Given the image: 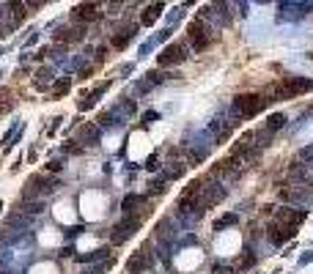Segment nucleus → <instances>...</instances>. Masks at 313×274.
Masks as SVG:
<instances>
[{"instance_id": "1", "label": "nucleus", "mask_w": 313, "mask_h": 274, "mask_svg": "<svg viewBox=\"0 0 313 274\" xmlns=\"http://www.w3.org/2000/svg\"><path fill=\"white\" fill-rule=\"evenodd\" d=\"M266 101L269 99H264L261 93H239L231 101V110H234L237 118H253V115H258L266 107Z\"/></svg>"}, {"instance_id": "2", "label": "nucleus", "mask_w": 313, "mask_h": 274, "mask_svg": "<svg viewBox=\"0 0 313 274\" xmlns=\"http://www.w3.org/2000/svg\"><path fill=\"white\" fill-rule=\"evenodd\" d=\"M313 88V80H305V77H286L283 83L272 85V93L278 101H286V99H297V96L308 93Z\"/></svg>"}, {"instance_id": "3", "label": "nucleus", "mask_w": 313, "mask_h": 274, "mask_svg": "<svg viewBox=\"0 0 313 274\" xmlns=\"http://www.w3.org/2000/svg\"><path fill=\"white\" fill-rule=\"evenodd\" d=\"M187 42H189V49L203 52V49L212 44V28H209L203 19H192V22L187 25Z\"/></svg>"}, {"instance_id": "4", "label": "nucleus", "mask_w": 313, "mask_h": 274, "mask_svg": "<svg viewBox=\"0 0 313 274\" xmlns=\"http://www.w3.org/2000/svg\"><path fill=\"white\" fill-rule=\"evenodd\" d=\"M140 222H143V220H140L137 214L124 217L121 222H116V225H113V230H110V241H113V244H126V241H129V238L137 233Z\"/></svg>"}, {"instance_id": "5", "label": "nucleus", "mask_w": 313, "mask_h": 274, "mask_svg": "<svg viewBox=\"0 0 313 274\" xmlns=\"http://www.w3.org/2000/svg\"><path fill=\"white\" fill-rule=\"evenodd\" d=\"M187 58H189V47H187V42H176V44H168V47L162 49L160 55H157V63H160L162 69H168V66H179V63H184Z\"/></svg>"}, {"instance_id": "6", "label": "nucleus", "mask_w": 313, "mask_h": 274, "mask_svg": "<svg viewBox=\"0 0 313 274\" xmlns=\"http://www.w3.org/2000/svg\"><path fill=\"white\" fill-rule=\"evenodd\" d=\"M61 186L58 179H47V176H30L28 181H25V189L22 195L25 197H36V195H50V192H55Z\"/></svg>"}, {"instance_id": "7", "label": "nucleus", "mask_w": 313, "mask_h": 274, "mask_svg": "<svg viewBox=\"0 0 313 274\" xmlns=\"http://www.w3.org/2000/svg\"><path fill=\"white\" fill-rule=\"evenodd\" d=\"M280 197L294 203V209H305L313 203V184L308 186H280Z\"/></svg>"}, {"instance_id": "8", "label": "nucleus", "mask_w": 313, "mask_h": 274, "mask_svg": "<svg viewBox=\"0 0 313 274\" xmlns=\"http://www.w3.org/2000/svg\"><path fill=\"white\" fill-rule=\"evenodd\" d=\"M308 220V209H294V206H289V209H278L275 211V222L283 228H300L302 222Z\"/></svg>"}, {"instance_id": "9", "label": "nucleus", "mask_w": 313, "mask_h": 274, "mask_svg": "<svg viewBox=\"0 0 313 274\" xmlns=\"http://www.w3.org/2000/svg\"><path fill=\"white\" fill-rule=\"evenodd\" d=\"M148 269H151V250L148 247H140L126 258V274H143Z\"/></svg>"}, {"instance_id": "10", "label": "nucleus", "mask_w": 313, "mask_h": 274, "mask_svg": "<svg viewBox=\"0 0 313 274\" xmlns=\"http://www.w3.org/2000/svg\"><path fill=\"white\" fill-rule=\"evenodd\" d=\"M99 17H102V6H99V3H77V6L71 8V19L80 22V25L96 22Z\"/></svg>"}, {"instance_id": "11", "label": "nucleus", "mask_w": 313, "mask_h": 274, "mask_svg": "<svg viewBox=\"0 0 313 274\" xmlns=\"http://www.w3.org/2000/svg\"><path fill=\"white\" fill-rule=\"evenodd\" d=\"M313 11V3H280V19H305Z\"/></svg>"}, {"instance_id": "12", "label": "nucleus", "mask_w": 313, "mask_h": 274, "mask_svg": "<svg viewBox=\"0 0 313 274\" xmlns=\"http://www.w3.org/2000/svg\"><path fill=\"white\" fill-rule=\"evenodd\" d=\"M83 39H85V28L83 25H77V28H63V30L55 33V44H58V49H63L66 44H71V42H83Z\"/></svg>"}, {"instance_id": "13", "label": "nucleus", "mask_w": 313, "mask_h": 274, "mask_svg": "<svg viewBox=\"0 0 313 274\" xmlns=\"http://www.w3.org/2000/svg\"><path fill=\"white\" fill-rule=\"evenodd\" d=\"M234 129H237V121H225V118L212 121V132H214V140H217V143H225Z\"/></svg>"}, {"instance_id": "14", "label": "nucleus", "mask_w": 313, "mask_h": 274, "mask_svg": "<svg viewBox=\"0 0 313 274\" xmlns=\"http://www.w3.org/2000/svg\"><path fill=\"white\" fill-rule=\"evenodd\" d=\"M294 228H283V225H278V222H275V225H269V241L275 247H280V244H286V241H291V238H294Z\"/></svg>"}, {"instance_id": "15", "label": "nucleus", "mask_w": 313, "mask_h": 274, "mask_svg": "<svg viewBox=\"0 0 313 274\" xmlns=\"http://www.w3.org/2000/svg\"><path fill=\"white\" fill-rule=\"evenodd\" d=\"M162 8H165L162 3H151V6L143 8V14H140V25H143V28H151V25L157 22V19H160Z\"/></svg>"}, {"instance_id": "16", "label": "nucleus", "mask_w": 313, "mask_h": 274, "mask_svg": "<svg viewBox=\"0 0 313 274\" xmlns=\"http://www.w3.org/2000/svg\"><path fill=\"white\" fill-rule=\"evenodd\" d=\"M135 206H143V209H146V197L143 195H126L124 203H121V211H124L126 217H132L135 214Z\"/></svg>"}, {"instance_id": "17", "label": "nucleus", "mask_w": 313, "mask_h": 274, "mask_svg": "<svg viewBox=\"0 0 313 274\" xmlns=\"http://www.w3.org/2000/svg\"><path fill=\"white\" fill-rule=\"evenodd\" d=\"M80 140L88 145H96V140H99V124H83V129H80Z\"/></svg>"}, {"instance_id": "18", "label": "nucleus", "mask_w": 313, "mask_h": 274, "mask_svg": "<svg viewBox=\"0 0 313 274\" xmlns=\"http://www.w3.org/2000/svg\"><path fill=\"white\" fill-rule=\"evenodd\" d=\"M283 126H286V115L283 113H272L269 118H266V126H264V129L269 132V135H275V132H280Z\"/></svg>"}, {"instance_id": "19", "label": "nucleus", "mask_w": 313, "mask_h": 274, "mask_svg": "<svg viewBox=\"0 0 313 274\" xmlns=\"http://www.w3.org/2000/svg\"><path fill=\"white\" fill-rule=\"evenodd\" d=\"M184 167H189V165H184V162H171V165H165V173H162V179H165V181L182 179V176H184Z\"/></svg>"}, {"instance_id": "20", "label": "nucleus", "mask_w": 313, "mask_h": 274, "mask_svg": "<svg viewBox=\"0 0 313 274\" xmlns=\"http://www.w3.org/2000/svg\"><path fill=\"white\" fill-rule=\"evenodd\" d=\"M107 88H110V83H102L96 91H91V93H88V99H85V101H80V110H91V107L96 104V99H99V96L105 93Z\"/></svg>"}, {"instance_id": "21", "label": "nucleus", "mask_w": 313, "mask_h": 274, "mask_svg": "<svg viewBox=\"0 0 313 274\" xmlns=\"http://www.w3.org/2000/svg\"><path fill=\"white\" fill-rule=\"evenodd\" d=\"M135 30H137V28H126L124 33H121V30H119V33L113 36V47H116V49H124L126 44H129V39L135 36Z\"/></svg>"}, {"instance_id": "22", "label": "nucleus", "mask_w": 313, "mask_h": 274, "mask_svg": "<svg viewBox=\"0 0 313 274\" xmlns=\"http://www.w3.org/2000/svg\"><path fill=\"white\" fill-rule=\"evenodd\" d=\"M69 91H71V80L69 77H61L58 83L53 85V99H63Z\"/></svg>"}, {"instance_id": "23", "label": "nucleus", "mask_w": 313, "mask_h": 274, "mask_svg": "<svg viewBox=\"0 0 313 274\" xmlns=\"http://www.w3.org/2000/svg\"><path fill=\"white\" fill-rule=\"evenodd\" d=\"M237 222H239V217L237 214H231V211H228V214H223V217H220V220H214V230H225V228H231V225H237Z\"/></svg>"}, {"instance_id": "24", "label": "nucleus", "mask_w": 313, "mask_h": 274, "mask_svg": "<svg viewBox=\"0 0 313 274\" xmlns=\"http://www.w3.org/2000/svg\"><path fill=\"white\" fill-rule=\"evenodd\" d=\"M157 236L160 238H171L173 236V222L171 220H160L157 222Z\"/></svg>"}, {"instance_id": "25", "label": "nucleus", "mask_w": 313, "mask_h": 274, "mask_svg": "<svg viewBox=\"0 0 313 274\" xmlns=\"http://www.w3.org/2000/svg\"><path fill=\"white\" fill-rule=\"evenodd\" d=\"M162 192H168L165 179H151L148 181V195H162Z\"/></svg>"}, {"instance_id": "26", "label": "nucleus", "mask_w": 313, "mask_h": 274, "mask_svg": "<svg viewBox=\"0 0 313 274\" xmlns=\"http://www.w3.org/2000/svg\"><path fill=\"white\" fill-rule=\"evenodd\" d=\"M14 107V96L8 91H0V113H8Z\"/></svg>"}, {"instance_id": "27", "label": "nucleus", "mask_w": 313, "mask_h": 274, "mask_svg": "<svg viewBox=\"0 0 313 274\" xmlns=\"http://www.w3.org/2000/svg\"><path fill=\"white\" fill-rule=\"evenodd\" d=\"M269 143H272V135L266 129H261L258 135H255V145H258V148H266Z\"/></svg>"}, {"instance_id": "28", "label": "nucleus", "mask_w": 313, "mask_h": 274, "mask_svg": "<svg viewBox=\"0 0 313 274\" xmlns=\"http://www.w3.org/2000/svg\"><path fill=\"white\" fill-rule=\"evenodd\" d=\"M143 167H146L148 173H157V170H160V156H157V154H151V156L146 159V165H143Z\"/></svg>"}, {"instance_id": "29", "label": "nucleus", "mask_w": 313, "mask_h": 274, "mask_svg": "<svg viewBox=\"0 0 313 274\" xmlns=\"http://www.w3.org/2000/svg\"><path fill=\"white\" fill-rule=\"evenodd\" d=\"M146 77H148V80H146L148 85H157V83H162L165 77H171V74H162V72H157V69H154V72H148Z\"/></svg>"}, {"instance_id": "30", "label": "nucleus", "mask_w": 313, "mask_h": 274, "mask_svg": "<svg viewBox=\"0 0 313 274\" xmlns=\"http://www.w3.org/2000/svg\"><path fill=\"white\" fill-rule=\"evenodd\" d=\"M300 159H305V162H308V167L313 170V145H308V148H302V151H300Z\"/></svg>"}, {"instance_id": "31", "label": "nucleus", "mask_w": 313, "mask_h": 274, "mask_svg": "<svg viewBox=\"0 0 313 274\" xmlns=\"http://www.w3.org/2000/svg\"><path fill=\"white\" fill-rule=\"evenodd\" d=\"M311 261H313V252H302V255H300V261H297V266H308Z\"/></svg>"}, {"instance_id": "32", "label": "nucleus", "mask_w": 313, "mask_h": 274, "mask_svg": "<svg viewBox=\"0 0 313 274\" xmlns=\"http://www.w3.org/2000/svg\"><path fill=\"white\" fill-rule=\"evenodd\" d=\"M250 266H255V255H253V252H248L245 261H242V269H250Z\"/></svg>"}, {"instance_id": "33", "label": "nucleus", "mask_w": 313, "mask_h": 274, "mask_svg": "<svg viewBox=\"0 0 313 274\" xmlns=\"http://www.w3.org/2000/svg\"><path fill=\"white\" fill-rule=\"evenodd\" d=\"M61 121H63V118H53V124H50V129H47V135H55V132L61 129Z\"/></svg>"}, {"instance_id": "34", "label": "nucleus", "mask_w": 313, "mask_h": 274, "mask_svg": "<svg viewBox=\"0 0 313 274\" xmlns=\"http://www.w3.org/2000/svg\"><path fill=\"white\" fill-rule=\"evenodd\" d=\"M61 167H63V165H61V162H58V159H50V165H47V170H50V173H53V170H55V173H58Z\"/></svg>"}, {"instance_id": "35", "label": "nucleus", "mask_w": 313, "mask_h": 274, "mask_svg": "<svg viewBox=\"0 0 313 274\" xmlns=\"http://www.w3.org/2000/svg\"><path fill=\"white\" fill-rule=\"evenodd\" d=\"M39 77H42V80H50V77H53V69H50V66H44L42 72H39Z\"/></svg>"}, {"instance_id": "36", "label": "nucleus", "mask_w": 313, "mask_h": 274, "mask_svg": "<svg viewBox=\"0 0 313 274\" xmlns=\"http://www.w3.org/2000/svg\"><path fill=\"white\" fill-rule=\"evenodd\" d=\"M143 118H146L148 124H151V121H157V118H160V113H146V115H143Z\"/></svg>"}, {"instance_id": "37", "label": "nucleus", "mask_w": 313, "mask_h": 274, "mask_svg": "<svg viewBox=\"0 0 313 274\" xmlns=\"http://www.w3.org/2000/svg\"><path fill=\"white\" fill-rule=\"evenodd\" d=\"M83 230H85L83 225H77V228H71V230H69V236H74V233H77V236H80V233H83Z\"/></svg>"}, {"instance_id": "38", "label": "nucleus", "mask_w": 313, "mask_h": 274, "mask_svg": "<svg viewBox=\"0 0 313 274\" xmlns=\"http://www.w3.org/2000/svg\"><path fill=\"white\" fill-rule=\"evenodd\" d=\"M214 274H231V269H225V266H217V269H214Z\"/></svg>"}, {"instance_id": "39", "label": "nucleus", "mask_w": 313, "mask_h": 274, "mask_svg": "<svg viewBox=\"0 0 313 274\" xmlns=\"http://www.w3.org/2000/svg\"><path fill=\"white\" fill-rule=\"evenodd\" d=\"M85 274H102V269H91V272H85Z\"/></svg>"}, {"instance_id": "40", "label": "nucleus", "mask_w": 313, "mask_h": 274, "mask_svg": "<svg viewBox=\"0 0 313 274\" xmlns=\"http://www.w3.org/2000/svg\"><path fill=\"white\" fill-rule=\"evenodd\" d=\"M308 58H311V60H313V52H308Z\"/></svg>"}, {"instance_id": "41", "label": "nucleus", "mask_w": 313, "mask_h": 274, "mask_svg": "<svg viewBox=\"0 0 313 274\" xmlns=\"http://www.w3.org/2000/svg\"><path fill=\"white\" fill-rule=\"evenodd\" d=\"M0 214H3V203H0Z\"/></svg>"}, {"instance_id": "42", "label": "nucleus", "mask_w": 313, "mask_h": 274, "mask_svg": "<svg viewBox=\"0 0 313 274\" xmlns=\"http://www.w3.org/2000/svg\"><path fill=\"white\" fill-rule=\"evenodd\" d=\"M0 55H3V49H0Z\"/></svg>"}]
</instances>
